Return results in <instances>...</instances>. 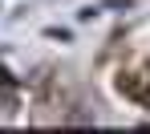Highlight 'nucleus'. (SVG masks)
I'll return each instance as SVG.
<instances>
[{"instance_id":"nucleus-1","label":"nucleus","mask_w":150,"mask_h":134,"mask_svg":"<svg viewBox=\"0 0 150 134\" xmlns=\"http://www.w3.org/2000/svg\"><path fill=\"white\" fill-rule=\"evenodd\" d=\"M118 89H122L126 98H134V102H150V77L146 73H122L118 77Z\"/></svg>"}]
</instances>
